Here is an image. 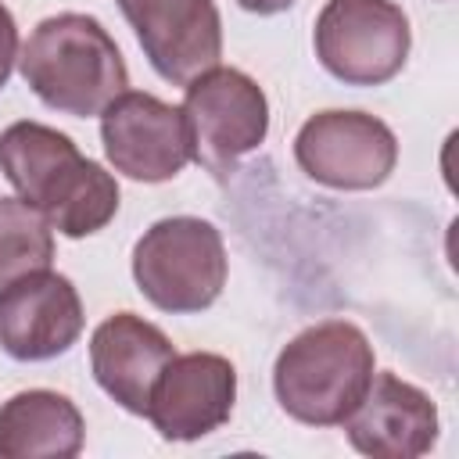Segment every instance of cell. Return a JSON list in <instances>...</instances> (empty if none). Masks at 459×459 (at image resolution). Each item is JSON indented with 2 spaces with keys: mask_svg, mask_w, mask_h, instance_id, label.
<instances>
[{
  "mask_svg": "<svg viewBox=\"0 0 459 459\" xmlns=\"http://www.w3.org/2000/svg\"><path fill=\"white\" fill-rule=\"evenodd\" d=\"M183 118L194 161L212 176H230L244 154L269 136V100L240 68H208L183 86Z\"/></svg>",
  "mask_w": 459,
  "mask_h": 459,
  "instance_id": "6",
  "label": "cell"
},
{
  "mask_svg": "<svg viewBox=\"0 0 459 459\" xmlns=\"http://www.w3.org/2000/svg\"><path fill=\"white\" fill-rule=\"evenodd\" d=\"M18 72L50 111L72 118H93L129 90L118 43L93 14L79 11L43 18L18 50Z\"/></svg>",
  "mask_w": 459,
  "mask_h": 459,
  "instance_id": "2",
  "label": "cell"
},
{
  "mask_svg": "<svg viewBox=\"0 0 459 459\" xmlns=\"http://www.w3.org/2000/svg\"><path fill=\"white\" fill-rule=\"evenodd\" d=\"M226 273L222 233L197 215L158 219L133 247L136 290L169 316L212 308L226 287Z\"/></svg>",
  "mask_w": 459,
  "mask_h": 459,
  "instance_id": "4",
  "label": "cell"
},
{
  "mask_svg": "<svg viewBox=\"0 0 459 459\" xmlns=\"http://www.w3.org/2000/svg\"><path fill=\"white\" fill-rule=\"evenodd\" d=\"M377 373L369 337L344 319H326L290 337L273 366L280 409L305 427H341Z\"/></svg>",
  "mask_w": 459,
  "mask_h": 459,
  "instance_id": "3",
  "label": "cell"
},
{
  "mask_svg": "<svg viewBox=\"0 0 459 459\" xmlns=\"http://www.w3.org/2000/svg\"><path fill=\"white\" fill-rule=\"evenodd\" d=\"M237 402V369L215 351L172 355L151 387L147 420L165 441H197L219 430Z\"/></svg>",
  "mask_w": 459,
  "mask_h": 459,
  "instance_id": "11",
  "label": "cell"
},
{
  "mask_svg": "<svg viewBox=\"0 0 459 459\" xmlns=\"http://www.w3.org/2000/svg\"><path fill=\"white\" fill-rule=\"evenodd\" d=\"M82 298L54 269L29 273L0 290V348L18 362L65 355L82 333Z\"/></svg>",
  "mask_w": 459,
  "mask_h": 459,
  "instance_id": "10",
  "label": "cell"
},
{
  "mask_svg": "<svg viewBox=\"0 0 459 459\" xmlns=\"http://www.w3.org/2000/svg\"><path fill=\"white\" fill-rule=\"evenodd\" d=\"M82 441V412L61 391L32 387L0 405V459H72Z\"/></svg>",
  "mask_w": 459,
  "mask_h": 459,
  "instance_id": "14",
  "label": "cell"
},
{
  "mask_svg": "<svg viewBox=\"0 0 459 459\" xmlns=\"http://www.w3.org/2000/svg\"><path fill=\"white\" fill-rule=\"evenodd\" d=\"M298 169L330 190H373L398 165V140L369 111H316L294 136Z\"/></svg>",
  "mask_w": 459,
  "mask_h": 459,
  "instance_id": "7",
  "label": "cell"
},
{
  "mask_svg": "<svg viewBox=\"0 0 459 459\" xmlns=\"http://www.w3.org/2000/svg\"><path fill=\"white\" fill-rule=\"evenodd\" d=\"M0 172L68 240L104 230L118 212L115 176L54 126L11 122L0 133Z\"/></svg>",
  "mask_w": 459,
  "mask_h": 459,
  "instance_id": "1",
  "label": "cell"
},
{
  "mask_svg": "<svg viewBox=\"0 0 459 459\" xmlns=\"http://www.w3.org/2000/svg\"><path fill=\"white\" fill-rule=\"evenodd\" d=\"M244 11H251V14H280V11H287V7H294L298 0H237Z\"/></svg>",
  "mask_w": 459,
  "mask_h": 459,
  "instance_id": "17",
  "label": "cell"
},
{
  "mask_svg": "<svg viewBox=\"0 0 459 459\" xmlns=\"http://www.w3.org/2000/svg\"><path fill=\"white\" fill-rule=\"evenodd\" d=\"M18 50H22V43H18L14 14H11V11L4 7V0H0V90L7 86V79H11L14 65H18Z\"/></svg>",
  "mask_w": 459,
  "mask_h": 459,
  "instance_id": "16",
  "label": "cell"
},
{
  "mask_svg": "<svg viewBox=\"0 0 459 459\" xmlns=\"http://www.w3.org/2000/svg\"><path fill=\"white\" fill-rule=\"evenodd\" d=\"M176 355L165 330L147 323L136 312L108 316L90 337V369L100 391L118 402L126 412L143 416L151 402V387Z\"/></svg>",
  "mask_w": 459,
  "mask_h": 459,
  "instance_id": "13",
  "label": "cell"
},
{
  "mask_svg": "<svg viewBox=\"0 0 459 459\" xmlns=\"http://www.w3.org/2000/svg\"><path fill=\"white\" fill-rule=\"evenodd\" d=\"M147 65L172 86H186L222 57L215 0H118Z\"/></svg>",
  "mask_w": 459,
  "mask_h": 459,
  "instance_id": "9",
  "label": "cell"
},
{
  "mask_svg": "<svg viewBox=\"0 0 459 459\" xmlns=\"http://www.w3.org/2000/svg\"><path fill=\"white\" fill-rule=\"evenodd\" d=\"M355 452L373 459H416L437 441V405L416 384L394 373H373L359 405L344 416Z\"/></svg>",
  "mask_w": 459,
  "mask_h": 459,
  "instance_id": "12",
  "label": "cell"
},
{
  "mask_svg": "<svg viewBox=\"0 0 459 459\" xmlns=\"http://www.w3.org/2000/svg\"><path fill=\"white\" fill-rule=\"evenodd\" d=\"M312 47L319 65L344 86H384L409 57L412 29L394 0H326Z\"/></svg>",
  "mask_w": 459,
  "mask_h": 459,
  "instance_id": "5",
  "label": "cell"
},
{
  "mask_svg": "<svg viewBox=\"0 0 459 459\" xmlns=\"http://www.w3.org/2000/svg\"><path fill=\"white\" fill-rule=\"evenodd\" d=\"M54 226L22 197H0V290L29 273L50 269Z\"/></svg>",
  "mask_w": 459,
  "mask_h": 459,
  "instance_id": "15",
  "label": "cell"
},
{
  "mask_svg": "<svg viewBox=\"0 0 459 459\" xmlns=\"http://www.w3.org/2000/svg\"><path fill=\"white\" fill-rule=\"evenodd\" d=\"M100 143L111 169L136 183L176 179L194 161L183 108L143 90H126L100 111Z\"/></svg>",
  "mask_w": 459,
  "mask_h": 459,
  "instance_id": "8",
  "label": "cell"
}]
</instances>
